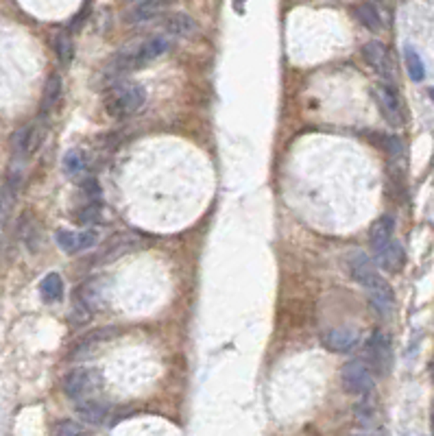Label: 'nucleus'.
<instances>
[{"label": "nucleus", "mask_w": 434, "mask_h": 436, "mask_svg": "<svg viewBox=\"0 0 434 436\" xmlns=\"http://www.w3.org/2000/svg\"><path fill=\"white\" fill-rule=\"evenodd\" d=\"M147 105V90L140 83L133 81H118L107 88L105 109L111 118H127L137 114Z\"/></svg>", "instance_id": "nucleus-1"}, {"label": "nucleus", "mask_w": 434, "mask_h": 436, "mask_svg": "<svg viewBox=\"0 0 434 436\" xmlns=\"http://www.w3.org/2000/svg\"><path fill=\"white\" fill-rule=\"evenodd\" d=\"M105 306V290H103V284L98 280H90L86 284H81L74 292V321L79 323H86L92 312H96L98 308Z\"/></svg>", "instance_id": "nucleus-2"}, {"label": "nucleus", "mask_w": 434, "mask_h": 436, "mask_svg": "<svg viewBox=\"0 0 434 436\" xmlns=\"http://www.w3.org/2000/svg\"><path fill=\"white\" fill-rule=\"evenodd\" d=\"M341 384H343L345 393L367 397V395L373 390V369L369 367V362L349 360L341 369Z\"/></svg>", "instance_id": "nucleus-3"}, {"label": "nucleus", "mask_w": 434, "mask_h": 436, "mask_svg": "<svg viewBox=\"0 0 434 436\" xmlns=\"http://www.w3.org/2000/svg\"><path fill=\"white\" fill-rule=\"evenodd\" d=\"M347 268H349L351 280L356 282L358 286H362L367 292L376 290L378 286H382L386 282L384 277L380 275V271H378L376 260H371V257L367 253H362V251H356L353 255H349Z\"/></svg>", "instance_id": "nucleus-4"}, {"label": "nucleus", "mask_w": 434, "mask_h": 436, "mask_svg": "<svg viewBox=\"0 0 434 436\" xmlns=\"http://www.w3.org/2000/svg\"><path fill=\"white\" fill-rule=\"evenodd\" d=\"M98 384H101V378H98L96 371L79 367V369H72L64 378V393H66V397L74 402H83L98 388Z\"/></svg>", "instance_id": "nucleus-5"}, {"label": "nucleus", "mask_w": 434, "mask_h": 436, "mask_svg": "<svg viewBox=\"0 0 434 436\" xmlns=\"http://www.w3.org/2000/svg\"><path fill=\"white\" fill-rule=\"evenodd\" d=\"M365 351H367V362L373 371L380 373V375H386L391 371V367H393V345H391V339L384 332H373L367 339Z\"/></svg>", "instance_id": "nucleus-6"}, {"label": "nucleus", "mask_w": 434, "mask_h": 436, "mask_svg": "<svg viewBox=\"0 0 434 436\" xmlns=\"http://www.w3.org/2000/svg\"><path fill=\"white\" fill-rule=\"evenodd\" d=\"M360 334L353 327H330L321 332V345L334 353H349L358 345Z\"/></svg>", "instance_id": "nucleus-7"}, {"label": "nucleus", "mask_w": 434, "mask_h": 436, "mask_svg": "<svg viewBox=\"0 0 434 436\" xmlns=\"http://www.w3.org/2000/svg\"><path fill=\"white\" fill-rule=\"evenodd\" d=\"M55 240H57V247L62 249L64 253L74 255L79 251L92 249L96 245V240H98V233L94 229H86V231H68V229H62V231H57Z\"/></svg>", "instance_id": "nucleus-8"}, {"label": "nucleus", "mask_w": 434, "mask_h": 436, "mask_svg": "<svg viewBox=\"0 0 434 436\" xmlns=\"http://www.w3.org/2000/svg\"><path fill=\"white\" fill-rule=\"evenodd\" d=\"M373 249V257H376V264L388 273H395L404 266V247L395 240V238H391V240L382 243V245H376L371 247Z\"/></svg>", "instance_id": "nucleus-9"}, {"label": "nucleus", "mask_w": 434, "mask_h": 436, "mask_svg": "<svg viewBox=\"0 0 434 436\" xmlns=\"http://www.w3.org/2000/svg\"><path fill=\"white\" fill-rule=\"evenodd\" d=\"M362 55L367 59V64L376 70L382 79H386V81H391L393 79V66H391V57H388V50L382 42H367L365 48H362Z\"/></svg>", "instance_id": "nucleus-10"}, {"label": "nucleus", "mask_w": 434, "mask_h": 436, "mask_svg": "<svg viewBox=\"0 0 434 436\" xmlns=\"http://www.w3.org/2000/svg\"><path fill=\"white\" fill-rule=\"evenodd\" d=\"M376 103H378V109L382 111V116L386 118L388 125H393V127L402 125V109H400L398 94L393 92L388 86L380 83L376 88Z\"/></svg>", "instance_id": "nucleus-11"}, {"label": "nucleus", "mask_w": 434, "mask_h": 436, "mask_svg": "<svg viewBox=\"0 0 434 436\" xmlns=\"http://www.w3.org/2000/svg\"><path fill=\"white\" fill-rule=\"evenodd\" d=\"M168 48H170V42H168V37H164V35H153V37L144 39V42H140L135 46L137 68H142L149 62H153V59L162 57L164 53H168Z\"/></svg>", "instance_id": "nucleus-12"}, {"label": "nucleus", "mask_w": 434, "mask_h": 436, "mask_svg": "<svg viewBox=\"0 0 434 436\" xmlns=\"http://www.w3.org/2000/svg\"><path fill=\"white\" fill-rule=\"evenodd\" d=\"M164 9H166V0H142V3H135L127 11L125 18L129 25H144V22L155 20Z\"/></svg>", "instance_id": "nucleus-13"}, {"label": "nucleus", "mask_w": 434, "mask_h": 436, "mask_svg": "<svg viewBox=\"0 0 434 436\" xmlns=\"http://www.w3.org/2000/svg\"><path fill=\"white\" fill-rule=\"evenodd\" d=\"M367 294H369V301H371L373 310H376V314L382 316V319H388L393 310H395V294H393L391 284L384 282L382 286H378L376 290H371Z\"/></svg>", "instance_id": "nucleus-14"}, {"label": "nucleus", "mask_w": 434, "mask_h": 436, "mask_svg": "<svg viewBox=\"0 0 434 436\" xmlns=\"http://www.w3.org/2000/svg\"><path fill=\"white\" fill-rule=\"evenodd\" d=\"M76 414L81 417V421L92 423V425H98V423H103L107 419L109 406L96 402V400H83V402L76 404Z\"/></svg>", "instance_id": "nucleus-15"}, {"label": "nucleus", "mask_w": 434, "mask_h": 436, "mask_svg": "<svg viewBox=\"0 0 434 436\" xmlns=\"http://www.w3.org/2000/svg\"><path fill=\"white\" fill-rule=\"evenodd\" d=\"M64 280L59 273H48L42 284H39V294H42L44 304H57L64 299Z\"/></svg>", "instance_id": "nucleus-16"}, {"label": "nucleus", "mask_w": 434, "mask_h": 436, "mask_svg": "<svg viewBox=\"0 0 434 436\" xmlns=\"http://www.w3.org/2000/svg\"><path fill=\"white\" fill-rule=\"evenodd\" d=\"M166 31L172 37H192L196 33V22L188 13H172L166 18Z\"/></svg>", "instance_id": "nucleus-17"}, {"label": "nucleus", "mask_w": 434, "mask_h": 436, "mask_svg": "<svg viewBox=\"0 0 434 436\" xmlns=\"http://www.w3.org/2000/svg\"><path fill=\"white\" fill-rule=\"evenodd\" d=\"M135 245H137V238H135V236H127V233H123V236H114L111 240L105 245L101 257H103L105 262L116 260V257H121V255H125L127 251H131Z\"/></svg>", "instance_id": "nucleus-18"}, {"label": "nucleus", "mask_w": 434, "mask_h": 436, "mask_svg": "<svg viewBox=\"0 0 434 436\" xmlns=\"http://www.w3.org/2000/svg\"><path fill=\"white\" fill-rule=\"evenodd\" d=\"M59 96H62V76H59V74H50V76H48V81H46V86H44L42 109H39V116L46 118V116L55 109V105H57V101H59Z\"/></svg>", "instance_id": "nucleus-19"}, {"label": "nucleus", "mask_w": 434, "mask_h": 436, "mask_svg": "<svg viewBox=\"0 0 434 436\" xmlns=\"http://www.w3.org/2000/svg\"><path fill=\"white\" fill-rule=\"evenodd\" d=\"M393 231H395V218H393L391 214H384L380 216L376 223L371 225V247H376V245H382L386 240H391L393 238Z\"/></svg>", "instance_id": "nucleus-20"}, {"label": "nucleus", "mask_w": 434, "mask_h": 436, "mask_svg": "<svg viewBox=\"0 0 434 436\" xmlns=\"http://www.w3.org/2000/svg\"><path fill=\"white\" fill-rule=\"evenodd\" d=\"M116 334H118V329H114V327H103V329L90 332L88 336H83V339L76 343V347H74V353H72V355H83L86 351H90V349H92V347H96L98 343H105V341L114 339Z\"/></svg>", "instance_id": "nucleus-21"}, {"label": "nucleus", "mask_w": 434, "mask_h": 436, "mask_svg": "<svg viewBox=\"0 0 434 436\" xmlns=\"http://www.w3.org/2000/svg\"><path fill=\"white\" fill-rule=\"evenodd\" d=\"M18 236H20V240H22L29 247V251H35L37 249L39 231L35 227V221H31V218H29V214L20 216V221H18Z\"/></svg>", "instance_id": "nucleus-22"}, {"label": "nucleus", "mask_w": 434, "mask_h": 436, "mask_svg": "<svg viewBox=\"0 0 434 436\" xmlns=\"http://www.w3.org/2000/svg\"><path fill=\"white\" fill-rule=\"evenodd\" d=\"M356 18H358V22L369 29V31H380L382 29V18H380V11L373 7L371 3H365L360 7H356Z\"/></svg>", "instance_id": "nucleus-23"}, {"label": "nucleus", "mask_w": 434, "mask_h": 436, "mask_svg": "<svg viewBox=\"0 0 434 436\" xmlns=\"http://www.w3.org/2000/svg\"><path fill=\"white\" fill-rule=\"evenodd\" d=\"M404 59H406V70H408L410 79L415 83H421L426 79V68H423V62H421L419 53L412 46H406L404 48Z\"/></svg>", "instance_id": "nucleus-24"}, {"label": "nucleus", "mask_w": 434, "mask_h": 436, "mask_svg": "<svg viewBox=\"0 0 434 436\" xmlns=\"http://www.w3.org/2000/svg\"><path fill=\"white\" fill-rule=\"evenodd\" d=\"M64 172L70 179H79L86 172V160L79 151H68L64 155Z\"/></svg>", "instance_id": "nucleus-25"}, {"label": "nucleus", "mask_w": 434, "mask_h": 436, "mask_svg": "<svg viewBox=\"0 0 434 436\" xmlns=\"http://www.w3.org/2000/svg\"><path fill=\"white\" fill-rule=\"evenodd\" d=\"M101 216H103V205L98 201H90L88 205H83L74 214V221L79 225H96L98 221H101Z\"/></svg>", "instance_id": "nucleus-26"}, {"label": "nucleus", "mask_w": 434, "mask_h": 436, "mask_svg": "<svg viewBox=\"0 0 434 436\" xmlns=\"http://www.w3.org/2000/svg\"><path fill=\"white\" fill-rule=\"evenodd\" d=\"M72 53L74 50H72V39H70V35L66 31L57 33L55 35V55H57L59 62H62L64 66H68L72 62Z\"/></svg>", "instance_id": "nucleus-27"}, {"label": "nucleus", "mask_w": 434, "mask_h": 436, "mask_svg": "<svg viewBox=\"0 0 434 436\" xmlns=\"http://www.w3.org/2000/svg\"><path fill=\"white\" fill-rule=\"evenodd\" d=\"M81 434V428L72 421H59L53 428V436H79Z\"/></svg>", "instance_id": "nucleus-28"}, {"label": "nucleus", "mask_w": 434, "mask_h": 436, "mask_svg": "<svg viewBox=\"0 0 434 436\" xmlns=\"http://www.w3.org/2000/svg\"><path fill=\"white\" fill-rule=\"evenodd\" d=\"M81 190L86 194V199H90V201H98V199H101V188H98V182L94 179V177H90V179H83Z\"/></svg>", "instance_id": "nucleus-29"}, {"label": "nucleus", "mask_w": 434, "mask_h": 436, "mask_svg": "<svg viewBox=\"0 0 434 436\" xmlns=\"http://www.w3.org/2000/svg\"><path fill=\"white\" fill-rule=\"evenodd\" d=\"M384 147L388 149V153H391V155H395V157L402 153V142L398 140V137H393V135L384 137Z\"/></svg>", "instance_id": "nucleus-30"}, {"label": "nucleus", "mask_w": 434, "mask_h": 436, "mask_svg": "<svg viewBox=\"0 0 434 436\" xmlns=\"http://www.w3.org/2000/svg\"><path fill=\"white\" fill-rule=\"evenodd\" d=\"M432 432H434V406H432Z\"/></svg>", "instance_id": "nucleus-31"}, {"label": "nucleus", "mask_w": 434, "mask_h": 436, "mask_svg": "<svg viewBox=\"0 0 434 436\" xmlns=\"http://www.w3.org/2000/svg\"><path fill=\"white\" fill-rule=\"evenodd\" d=\"M127 3H133L135 5V3H142V0H127Z\"/></svg>", "instance_id": "nucleus-32"}, {"label": "nucleus", "mask_w": 434, "mask_h": 436, "mask_svg": "<svg viewBox=\"0 0 434 436\" xmlns=\"http://www.w3.org/2000/svg\"><path fill=\"white\" fill-rule=\"evenodd\" d=\"M430 98H432V101H434V88L430 90Z\"/></svg>", "instance_id": "nucleus-33"}]
</instances>
